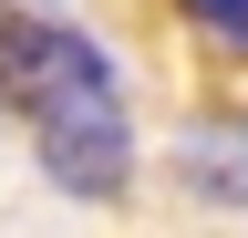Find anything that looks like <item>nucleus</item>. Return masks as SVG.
<instances>
[{
  "instance_id": "3",
  "label": "nucleus",
  "mask_w": 248,
  "mask_h": 238,
  "mask_svg": "<svg viewBox=\"0 0 248 238\" xmlns=\"http://www.w3.org/2000/svg\"><path fill=\"white\" fill-rule=\"evenodd\" d=\"M186 176H197V197H248V125H207L186 145Z\"/></svg>"
},
{
  "instance_id": "1",
  "label": "nucleus",
  "mask_w": 248,
  "mask_h": 238,
  "mask_svg": "<svg viewBox=\"0 0 248 238\" xmlns=\"http://www.w3.org/2000/svg\"><path fill=\"white\" fill-rule=\"evenodd\" d=\"M31 156L62 197H124V176H135V125H124V94H62L31 114Z\"/></svg>"
},
{
  "instance_id": "2",
  "label": "nucleus",
  "mask_w": 248,
  "mask_h": 238,
  "mask_svg": "<svg viewBox=\"0 0 248 238\" xmlns=\"http://www.w3.org/2000/svg\"><path fill=\"white\" fill-rule=\"evenodd\" d=\"M114 83V52L73 32V21H42V11H0V104L42 114L62 94H104Z\"/></svg>"
},
{
  "instance_id": "4",
  "label": "nucleus",
  "mask_w": 248,
  "mask_h": 238,
  "mask_svg": "<svg viewBox=\"0 0 248 238\" xmlns=\"http://www.w3.org/2000/svg\"><path fill=\"white\" fill-rule=\"evenodd\" d=\"M176 21H186L197 42H217V52L248 63V0H176Z\"/></svg>"
}]
</instances>
